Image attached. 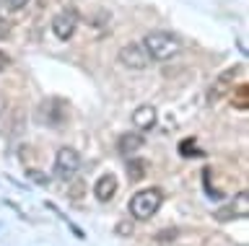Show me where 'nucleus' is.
<instances>
[{
    "instance_id": "nucleus-9",
    "label": "nucleus",
    "mask_w": 249,
    "mask_h": 246,
    "mask_svg": "<svg viewBox=\"0 0 249 246\" xmlns=\"http://www.w3.org/2000/svg\"><path fill=\"white\" fill-rule=\"evenodd\" d=\"M143 145H145V140H143V135H140V132H124L120 137V153H122V156H132V153L140 150Z\"/></svg>"
},
{
    "instance_id": "nucleus-15",
    "label": "nucleus",
    "mask_w": 249,
    "mask_h": 246,
    "mask_svg": "<svg viewBox=\"0 0 249 246\" xmlns=\"http://www.w3.org/2000/svg\"><path fill=\"white\" fill-rule=\"evenodd\" d=\"M0 24H3V11H0Z\"/></svg>"
},
{
    "instance_id": "nucleus-7",
    "label": "nucleus",
    "mask_w": 249,
    "mask_h": 246,
    "mask_svg": "<svg viewBox=\"0 0 249 246\" xmlns=\"http://www.w3.org/2000/svg\"><path fill=\"white\" fill-rule=\"evenodd\" d=\"M156 119H159V112L151 104H140L135 112H132V125H135L140 132H148V130L156 127Z\"/></svg>"
},
{
    "instance_id": "nucleus-12",
    "label": "nucleus",
    "mask_w": 249,
    "mask_h": 246,
    "mask_svg": "<svg viewBox=\"0 0 249 246\" xmlns=\"http://www.w3.org/2000/svg\"><path fill=\"white\" fill-rule=\"evenodd\" d=\"M8 11H23L29 5V0H3Z\"/></svg>"
},
{
    "instance_id": "nucleus-13",
    "label": "nucleus",
    "mask_w": 249,
    "mask_h": 246,
    "mask_svg": "<svg viewBox=\"0 0 249 246\" xmlns=\"http://www.w3.org/2000/svg\"><path fill=\"white\" fill-rule=\"evenodd\" d=\"M26 176H29V179H34V181H39V184H44V187L50 184V176H47V174H39V171H34V168H29Z\"/></svg>"
},
{
    "instance_id": "nucleus-5",
    "label": "nucleus",
    "mask_w": 249,
    "mask_h": 246,
    "mask_svg": "<svg viewBox=\"0 0 249 246\" xmlns=\"http://www.w3.org/2000/svg\"><path fill=\"white\" fill-rule=\"evenodd\" d=\"M249 213V195L239 192L229 205H223L221 210H215V220H236V218H247Z\"/></svg>"
},
{
    "instance_id": "nucleus-11",
    "label": "nucleus",
    "mask_w": 249,
    "mask_h": 246,
    "mask_svg": "<svg viewBox=\"0 0 249 246\" xmlns=\"http://www.w3.org/2000/svg\"><path fill=\"white\" fill-rule=\"evenodd\" d=\"M145 168H148V164H145V161H130V164H127V176H130V181H138V179H143Z\"/></svg>"
},
{
    "instance_id": "nucleus-10",
    "label": "nucleus",
    "mask_w": 249,
    "mask_h": 246,
    "mask_svg": "<svg viewBox=\"0 0 249 246\" xmlns=\"http://www.w3.org/2000/svg\"><path fill=\"white\" fill-rule=\"evenodd\" d=\"M233 75H236V67H231V70H226V73L221 75V78L215 81V86L210 88V94H208V98H210V101H215V98H221V96L226 94V91L231 88V83H229V81H233Z\"/></svg>"
},
{
    "instance_id": "nucleus-14",
    "label": "nucleus",
    "mask_w": 249,
    "mask_h": 246,
    "mask_svg": "<svg viewBox=\"0 0 249 246\" xmlns=\"http://www.w3.org/2000/svg\"><path fill=\"white\" fill-rule=\"evenodd\" d=\"M8 63H11V57H8V55H5V52H3V49H0V73H3V70H5V67H8Z\"/></svg>"
},
{
    "instance_id": "nucleus-1",
    "label": "nucleus",
    "mask_w": 249,
    "mask_h": 246,
    "mask_svg": "<svg viewBox=\"0 0 249 246\" xmlns=\"http://www.w3.org/2000/svg\"><path fill=\"white\" fill-rule=\"evenodd\" d=\"M140 44L145 47V52L151 55L153 63H166V60L177 57L182 52V42L169 32H148Z\"/></svg>"
},
{
    "instance_id": "nucleus-3",
    "label": "nucleus",
    "mask_w": 249,
    "mask_h": 246,
    "mask_svg": "<svg viewBox=\"0 0 249 246\" xmlns=\"http://www.w3.org/2000/svg\"><path fill=\"white\" fill-rule=\"evenodd\" d=\"M117 60H120V65L127 67V70H148V67L153 65L151 55L145 52V47L140 42L124 44V47L117 52Z\"/></svg>"
},
{
    "instance_id": "nucleus-8",
    "label": "nucleus",
    "mask_w": 249,
    "mask_h": 246,
    "mask_svg": "<svg viewBox=\"0 0 249 246\" xmlns=\"http://www.w3.org/2000/svg\"><path fill=\"white\" fill-rule=\"evenodd\" d=\"M93 195H96L99 202H109L117 195V176L114 174H104L99 176V181L93 184Z\"/></svg>"
},
{
    "instance_id": "nucleus-6",
    "label": "nucleus",
    "mask_w": 249,
    "mask_h": 246,
    "mask_svg": "<svg viewBox=\"0 0 249 246\" xmlns=\"http://www.w3.org/2000/svg\"><path fill=\"white\" fill-rule=\"evenodd\" d=\"M75 29H78V13L75 11H62L52 18V32L60 42H68L75 34Z\"/></svg>"
},
{
    "instance_id": "nucleus-4",
    "label": "nucleus",
    "mask_w": 249,
    "mask_h": 246,
    "mask_svg": "<svg viewBox=\"0 0 249 246\" xmlns=\"http://www.w3.org/2000/svg\"><path fill=\"white\" fill-rule=\"evenodd\" d=\"M81 171V153L75 148H60L57 156H54V176L62 181H70L73 176Z\"/></svg>"
},
{
    "instance_id": "nucleus-2",
    "label": "nucleus",
    "mask_w": 249,
    "mask_h": 246,
    "mask_svg": "<svg viewBox=\"0 0 249 246\" xmlns=\"http://www.w3.org/2000/svg\"><path fill=\"white\" fill-rule=\"evenodd\" d=\"M161 202H163V192L159 187H145L130 197L127 207H130V215L135 220H151L159 213Z\"/></svg>"
}]
</instances>
